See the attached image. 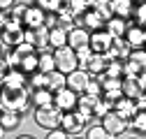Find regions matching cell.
Instances as JSON below:
<instances>
[{"instance_id":"obj_1","label":"cell","mask_w":146,"mask_h":139,"mask_svg":"<svg viewBox=\"0 0 146 139\" xmlns=\"http://www.w3.org/2000/svg\"><path fill=\"white\" fill-rule=\"evenodd\" d=\"M0 97H3V107L9 109V111H19L23 114L30 104V93L26 91V86L21 88H0Z\"/></svg>"},{"instance_id":"obj_2","label":"cell","mask_w":146,"mask_h":139,"mask_svg":"<svg viewBox=\"0 0 146 139\" xmlns=\"http://www.w3.org/2000/svg\"><path fill=\"white\" fill-rule=\"evenodd\" d=\"M12 51H14L16 60H19V67H16L19 72H23V74L37 72V56H40L37 49H33L30 44H21V46H16Z\"/></svg>"},{"instance_id":"obj_3","label":"cell","mask_w":146,"mask_h":139,"mask_svg":"<svg viewBox=\"0 0 146 139\" xmlns=\"http://www.w3.org/2000/svg\"><path fill=\"white\" fill-rule=\"evenodd\" d=\"M60 120H63V111H58L56 107H37L35 109V123L40 128L46 130H58L60 128Z\"/></svg>"},{"instance_id":"obj_4","label":"cell","mask_w":146,"mask_h":139,"mask_svg":"<svg viewBox=\"0 0 146 139\" xmlns=\"http://www.w3.org/2000/svg\"><path fill=\"white\" fill-rule=\"evenodd\" d=\"M0 44H7L12 49L23 44V23L19 19H12V16H9L7 26L3 28V32H0Z\"/></svg>"},{"instance_id":"obj_5","label":"cell","mask_w":146,"mask_h":139,"mask_svg":"<svg viewBox=\"0 0 146 139\" xmlns=\"http://www.w3.org/2000/svg\"><path fill=\"white\" fill-rule=\"evenodd\" d=\"M53 60H56V70L60 74H70L77 70V56L70 46H60L53 51Z\"/></svg>"},{"instance_id":"obj_6","label":"cell","mask_w":146,"mask_h":139,"mask_svg":"<svg viewBox=\"0 0 146 139\" xmlns=\"http://www.w3.org/2000/svg\"><path fill=\"white\" fill-rule=\"evenodd\" d=\"M84 125H86V118L74 109V111H67V114H63V120H60V130L70 137V134H79L81 130H84Z\"/></svg>"},{"instance_id":"obj_7","label":"cell","mask_w":146,"mask_h":139,"mask_svg":"<svg viewBox=\"0 0 146 139\" xmlns=\"http://www.w3.org/2000/svg\"><path fill=\"white\" fill-rule=\"evenodd\" d=\"M100 125H102V130L107 132L109 139H116L118 134H123V132L127 130V123H125L123 118H118L114 111H109L107 116H102V123H100Z\"/></svg>"},{"instance_id":"obj_8","label":"cell","mask_w":146,"mask_h":139,"mask_svg":"<svg viewBox=\"0 0 146 139\" xmlns=\"http://www.w3.org/2000/svg\"><path fill=\"white\" fill-rule=\"evenodd\" d=\"M77 100H79L77 93H72L70 88H63L58 93H53V107H56L58 111H63V114H67V111L77 109Z\"/></svg>"},{"instance_id":"obj_9","label":"cell","mask_w":146,"mask_h":139,"mask_svg":"<svg viewBox=\"0 0 146 139\" xmlns=\"http://www.w3.org/2000/svg\"><path fill=\"white\" fill-rule=\"evenodd\" d=\"M88 72H84V70H74V72H70L65 74V88H70L72 93H77L81 95L86 91V83H88Z\"/></svg>"},{"instance_id":"obj_10","label":"cell","mask_w":146,"mask_h":139,"mask_svg":"<svg viewBox=\"0 0 146 139\" xmlns=\"http://www.w3.org/2000/svg\"><path fill=\"white\" fill-rule=\"evenodd\" d=\"M111 37L104 32V30H98V32H90V40H88V46L93 54H100V56H107L109 46H111Z\"/></svg>"},{"instance_id":"obj_11","label":"cell","mask_w":146,"mask_h":139,"mask_svg":"<svg viewBox=\"0 0 146 139\" xmlns=\"http://www.w3.org/2000/svg\"><path fill=\"white\" fill-rule=\"evenodd\" d=\"M88 40H90V32L81 26H74V28H70L67 30V46L72 51H77L81 46H88Z\"/></svg>"},{"instance_id":"obj_12","label":"cell","mask_w":146,"mask_h":139,"mask_svg":"<svg viewBox=\"0 0 146 139\" xmlns=\"http://www.w3.org/2000/svg\"><path fill=\"white\" fill-rule=\"evenodd\" d=\"M111 111L118 116V118H123L125 123L130 120L132 116H137L139 111H137V107H135V100H127V97H121V100H116L114 102V107H111Z\"/></svg>"},{"instance_id":"obj_13","label":"cell","mask_w":146,"mask_h":139,"mask_svg":"<svg viewBox=\"0 0 146 139\" xmlns=\"http://www.w3.org/2000/svg\"><path fill=\"white\" fill-rule=\"evenodd\" d=\"M130 46H127V42L121 37V40H114L111 42V46H109V51H107V58L109 60H118V63H125L127 60V56H130Z\"/></svg>"},{"instance_id":"obj_14","label":"cell","mask_w":146,"mask_h":139,"mask_svg":"<svg viewBox=\"0 0 146 139\" xmlns=\"http://www.w3.org/2000/svg\"><path fill=\"white\" fill-rule=\"evenodd\" d=\"M28 30H35V28H40L44 26V12L37 7V5H28L26 14H23V21H21Z\"/></svg>"},{"instance_id":"obj_15","label":"cell","mask_w":146,"mask_h":139,"mask_svg":"<svg viewBox=\"0 0 146 139\" xmlns=\"http://www.w3.org/2000/svg\"><path fill=\"white\" fill-rule=\"evenodd\" d=\"M123 40L127 42L130 49H144V42H146V30L139 28V26H127Z\"/></svg>"},{"instance_id":"obj_16","label":"cell","mask_w":146,"mask_h":139,"mask_svg":"<svg viewBox=\"0 0 146 139\" xmlns=\"http://www.w3.org/2000/svg\"><path fill=\"white\" fill-rule=\"evenodd\" d=\"M107 65H109V58H107V56L93 54V56L88 58V63H86V70H84V72H88V77H100V74H104Z\"/></svg>"},{"instance_id":"obj_17","label":"cell","mask_w":146,"mask_h":139,"mask_svg":"<svg viewBox=\"0 0 146 139\" xmlns=\"http://www.w3.org/2000/svg\"><path fill=\"white\" fill-rule=\"evenodd\" d=\"M109 9H111V16H116V19H123V21H127L132 16V9H135V5L130 3V0H111L109 3Z\"/></svg>"},{"instance_id":"obj_18","label":"cell","mask_w":146,"mask_h":139,"mask_svg":"<svg viewBox=\"0 0 146 139\" xmlns=\"http://www.w3.org/2000/svg\"><path fill=\"white\" fill-rule=\"evenodd\" d=\"M127 21H123V19H116V16H111L107 23H104V32L109 35L111 40H121L123 35H125V30H127Z\"/></svg>"},{"instance_id":"obj_19","label":"cell","mask_w":146,"mask_h":139,"mask_svg":"<svg viewBox=\"0 0 146 139\" xmlns=\"http://www.w3.org/2000/svg\"><path fill=\"white\" fill-rule=\"evenodd\" d=\"M90 28L93 32H98V30H104V21H102V16L95 12V9H88L84 16H81V28Z\"/></svg>"},{"instance_id":"obj_20","label":"cell","mask_w":146,"mask_h":139,"mask_svg":"<svg viewBox=\"0 0 146 139\" xmlns=\"http://www.w3.org/2000/svg\"><path fill=\"white\" fill-rule=\"evenodd\" d=\"M49 46H53V49L67 46V28L65 26H56L49 30Z\"/></svg>"},{"instance_id":"obj_21","label":"cell","mask_w":146,"mask_h":139,"mask_svg":"<svg viewBox=\"0 0 146 139\" xmlns=\"http://www.w3.org/2000/svg\"><path fill=\"white\" fill-rule=\"evenodd\" d=\"M26 81H28V77L23 72H19V70H9L0 83H3L5 88H21V86H26Z\"/></svg>"},{"instance_id":"obj_22","label":"cell","mask_w":146,"mask_h":139,"mask_svg":"<svg viewBox=\"0 0 146 139\" xmlns=\"http://www.w3.org/2000/svg\"><path fill=\"white\" fill-rule=\"evenodd\" d=\"M37 72H42V74L56 72V60H53V54H49V51H40V56H37Z\"/></svg>"},{"instance_id":"obj_23","label":"cell","mask_w":146,"mask_h":139,"mask_svg":"<svg viewBox=\"0 0 146 139\" xmlns=\"http://www.w3.org/2000/svg\"><path fill=\"white\" fill-rule=\"evenodd\" d=\"M19 123H21V114H19V111H9V109L0 111V125H3L5 132H7V130H14Z\"/></svg>"},{"instance_id":"obj_24","label":"cell","mask_w":146,"mask_h":139,"mask_svg":"<svg viewBox=\"0 0 146 139\" xmlns=\"http://www.w3.org/2000/svg\"><path fill=\"white\" fill-rule=\"evenodd\" d=\"M121 93H123V97H127V100H137L144 91L137 86L135 79H123V81H121Z\"/></svg>"},{"instance_id":"obj_25","label":"cell","mask_w":146,"mask_h":139,"mask_svg":"<svg viewBox=\"0 0 146 139\" xmlns=\"http://www.w3.org/2000/svg\"><path fill=\"white\" fill-rule=\"evenodd\" d=\"M63 88H65V74H60L58 70H56V72H51V74H46V91L58 93Z\"/></svg>"},{"instance_id":"obj_26","label":"cell","mask_w":146,"mask_h":139,"mask_svg":"<svg viewBox=\"0 0 146 139\" xmlns=\"http://www.w3.org/2000/svg\"><path fill=\"white\" fill-rule=\"evenodd\" d=\"M30 100L35 102V107H51V104H53V93L46 91V88H42V91H33Z\"/></svg>"},{"instance_id":"obj_27","label":"cell","mask_w":146,"mask_h":139,"mask_svg":"<svg viewBox=\"0 0 146 139\" xmlns=\"http://www.w3.org/2000/svg\"><path fill=\"white\" fill-rule=\"evenodd\" d=\"M90 9H95V12L102 16L104 23L111 19V9H109V3H107V0H93V3H90Z\"/></svg>"},{"instance_id":"obj_28","label":"cell","mask_w":146,"mask_h":139,"mask_svg":"<svg viewBox=\"0 0 146 139\" xmlns=\"http://www.w3.org/2000/svg\"><path fill=\"white\" fill-rule=\"evenodd\" d=\"M127 128L135 130V132H139V134H144V130H146V114L139 111L137 116H132L130 120H127Z\"/></svg>"},{"instance_id":"obj_29","label":"cell","mask_w":146,"mask_h":139,"mask_svg":"<svg viewBox=\"0 0 146 139\" xmlns=\"http://www.w3.org/2000/svg\"><path fill=\"white\" fill-rule=\"evenodd\" d=\"M65 5L72 9L74 16H84V14L90 9V3H88V0H70V3H65Z\"/></svg>"},{"instance_id":"obj_30","label":"cell","mask_w":146,"mask_h":139,"mask_svg":"<svg viewBox=\"0 0 146 139\" xmlns=\"http://www.w3.org/2000/svg\"><path fill=\"white\" fill-rule=\"evenodd\" d=\"M104 77H109V79H123V63L109 60V65L104 70Z\"/></svg>"},{"instance_id":"obj_31","label":"cell","mask_w":146,"mask_h":139,"mask_svg":"<svg viewBox=\"0 0 146 139\" xmlns=\"http://www.w3.org/2000/svg\"><path fill=\"white\" fill-rule=\"evenodd\" d=\"M28 83H30L33 91H42V88H46V74L33 72V74H28Z\"/></svg>"},{"instance_id":"obj_32","label":"cell","mask_w":146,"mask_h":139,"mask_svg":"<svg viewBox=\"0 0 146 139\" xmlns=\"http://www.w3.org/2000/svg\"><path fill=\"white\" fill-rule=\"evenodd\" d=\"M42 12H51V14H58L60 12V7H63V3L60 0H40V3H35Z\"/></svg>"},{"instance_id":"obj_33","label":"cell","mask_w":146,"mask_h":139,"mask_svg":"<svg viewBox=\"0 0 146 139\" xmlns=\"http://www.w3.org/2000/svg\"><path fill=\"white\" fill-rule=\"evenodd\" d=\"M56 21H58V26H60V23H74V21H77V16L72 14V9H70V7H67V5L63 3L60 12L56 14Z\"/></svg>"},{"instance_id":"obj_34","label":"cell","mask_w":146,"mask_h":139,"mask_svg":"<svg viewBox=\"0 0 146 139\" xmlns=\"http://www.w3.org/2000/svg\"><path fill=\"white\" fill-rule=\"evenodd\" d=\"M109 111H111V104H109L104 97H100V100L93 104V116H107Z\"/></svg>"},{"instance_id":"obj_35","label":"cell","mask_w":146,"mask_h":139,"mask_svg":"<svg viewBox=\"0 0 146 139\" xmlns=\"http://www.w3.org/2000/svg\"><path fill=\"white\" fill-rule=\"evenodd\" d=\"M26 9H28V5H26V3H14V5H12V9L7 12V16L23 21V14H26Z\"/></svg>"},{"instance_id":"obj_36","label":"cell","mask_w":146,"mask_h":139,"mask_svg":"<svg viewBox=\"0 0 146 139\" xmlns=\"http://www.w3.org/2000/svg\"><path fill=\"white\" fill-rule=\"evenodd\" d=\"M132 14H135V19H137V26L144 28V23H146V5L144 3H137L135 9H132Z\"/></svg>"},{"instance_id":"obj_37","label":"cell","mask_w":146,"mask_h":139,"mask_svg":"<svg viewBox=\"0 0 146 139\" xmlns=\"http://www.w3.org/2000/svg\"><path fill=\"white\" fill-rule=\"evenodd\" d=\"M127 60H132L135 65L144 67V63H146V54H144V49H132V51H130V56H127Z\"/></svg>"},{"instance_id":"obj_38","label":"cell","mask_w":146,"mask_h":139,"mask_svg":"<svg viewBox=\"0 0 146 139\" xmlns=\"http://www.w3.org/2000/svg\"><path fill=\"white\" fill-rule=\"evenodd\" d=\"M86 139H109V137H107V132L102 130V125H93V128H88Z\"/></svg>"},{"instance_id":"obj_39","label":"cell","mask_w":146,"mask_h":139,"mask_svg":"<svg viewBox=\"0 0 146 139\" xmlns=\"http://www.w3.org/2000/svg\"><path fill=\"white\" fill-rule=\"evenodd\" d=\"M46 139H70V137H67V134H65V132H63V130L58 128V130H49Z\"/></svg>"},{"instance_id":"obj_40","label":"cell","mask_w":146,"mask_h":139,"mask_svg":"<svg viewBox=\"0 0 146 139\" xmlns=\"http://www.w3.org/2000/svg\"><path fill=\"white\" fill-rule=\"evenodd\" d=\"M9 72V65H7V60L3 58V56H0V81H3L5 79V74Z\"/></svg>"},{"instance_id":"obj_41","label":"cell","mask_w":146,"mask_h":139,"mask_svg":"<svg viewBox=\"0 0 146 139\" xmlns=\"http://www.w3.org/2000/svg\"><path fill=\"white\" fill-rule=\"evenodd\" d=\"M135 107H137V111H144V109H146V95H144V93L135 100Z\"/></svg>"},{"instance_id":"obj_42","label":"cell","mask_w":146,"mask_h":139,"mask_svg":"<svg viewBox=\"0 0 146 139\" xmlns=\"http://www.w3.org/2000/svg\"><path fill=\"white\" fill-rule=\"evenodd\" d=\"M14 5V0H0V12H9Z\"/></svg>"},{"instance_id":"obj_43","label":"cell","mask_w":146,"mask_h":139,"mask_svg":"<svg viewBox=\"0 0 146 139\" xmlns=\"http://www.w3.org/2000/svg\"><path fill=\"white\" fill-rule=\"evenodd\" d=\"M7 21H9V16H7V12H0V32H3V28L7 26Z\"/></svg>"},{"instance_id":"obj_44","label":"cell","mask_w":146,"mask_h":139,"mask_svg":"<svg viewBox=\"0 0 146 139\" xmlns=\"http://www.w3.org/2000/svg\"><path fill=\"white\" fill-rule=\"evenodd\" d=\"M16 139H35V137H28V134H21V137H16Z\"/></svg>"},{"instance_id":"obj_45","label":"cell","mask_w":146,"mask_h":139,"mask_svg":"<svg viewBox=\"0 0 146 139\" xmlns=\"http://www.w3.org/2000/svg\"><path fill=\"white\" fill-rule=\"evenodd\" d=\"M5 137V130H3V125H0V139H3Z\"/></svg>"},{"instance_id":"obj_46","label":"cell","mask_w":146,"mask_h":139,"mask_svg":"<svg viewBox=\"0 0 146 139\" xmlns=\"http://www.w3.org/2000/svg\"><path fill=\"white\" fill-rule=\"evenodd\" d=\"M0 111H5V107H3V97H0Z\"/></svg>"},{"instance_id":"obj_47","label":"cell","mask_w":146,"mask_h":139,"mask_svg":"<svg viewBox=\"0 0 146 139\" xmlns=\"http://www.w3.org/2000/svg\"><path fill=\"white\" fill-rule=\"evenodd\" d=\"M0 56H3V44H0Z\"/></svg>"},{"instance_id":"obj_48","label":"cell","mask_w":146,"mask_h":139,"mask_svg":"<svg viewBox=\"0 0 146 139\" xmlns=\"http://www.w3.org/2000/svg\"><path fill=\"white\" fill-rule=\"evenodd\" d=\"M74 139H79V137H74Z\"/></svg>"}]
</instances>
